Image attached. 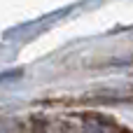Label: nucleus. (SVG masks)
Here are the masks:
<instances>
[{
  "instance_id": "nucleus-1",
  "label": "nucleus",
  "mask_w": 133,
  "mask_h": 133,
  "mask_svg": "<svg viewBox=\"0 0 133 133\" xmlns=\"http://www.w3.org/2000/svg\"><path fill=\"white\" fill-rule=\"evenodd\" d=\"M9 77H14V70H7V72H5V75H2V79H5V82H7V79H9ZM16 77H21V70H19V72H16Z\"/></svg>"
}]
</instances>
